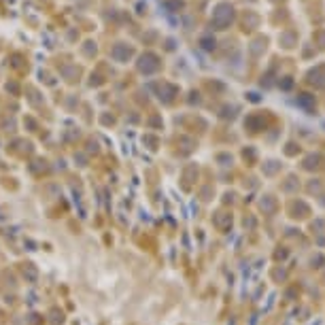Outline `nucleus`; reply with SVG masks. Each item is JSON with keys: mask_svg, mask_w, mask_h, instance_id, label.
Instances as JSON below:
<instances>
[{"mask_svg": "<svg viewBox=\"0 0 325 325\" xmlns=\"http://www.w3.org/2000/svg\"><path fill=\"white\" fill-rule=\"evenodd\" d=\"M24 276H28L30 280H36V270L32 268V264H28V266L24 268Z\"/></svg>", "mask_w": 325, "mask_h": 325, "instance_id": "nucleus-1", "label": "nucleus"}]
</instances>
